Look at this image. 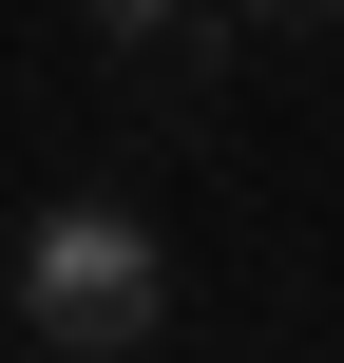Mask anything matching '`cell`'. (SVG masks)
Masks as SVG:
<instances>
[{"label": "cell", "instance_id": "obj_3", "mask_svg": "<svg viewBox=\"0 0 344 363\" xmlns=\"http://www.w3.org/2000/svg\"><path fill=\"white\" fill-rule=\"evenodd\" d=\"M249 19H287V38H326V19H344V0H249Z\"/></svg>", "mask_w": 344, "mask_h": 363}, {"label": "cell", "instance_id": "obj_2", "mask_svg": "<svg viewBox=\"0 0 344 363\" xmlns=\"http://www.w3.org/2000/svg\"><path fill=\"white\" fill-rule=\"evenodd\" d=\"M77 19H96L115 57H172V38H192V0H77Z\"/></svg>", "mask_w": 344, "mask_h": 363}, {"label": "cell", "instance_id": "obj_1", "mask_svg": "<svg viewBox=\"0 0 344 363\" xmlns=\"http://www.w3.org/2000/svg\"><path fill=\"white\" fill-rule=\"evenodd\" d=\"M0 325H19L38 363H115V345H153V325H172V249H153V211H115V191L38 211V230H19Z\"/></svg>", "mask_w": 344, "mask_h": 363}]
</instances>
